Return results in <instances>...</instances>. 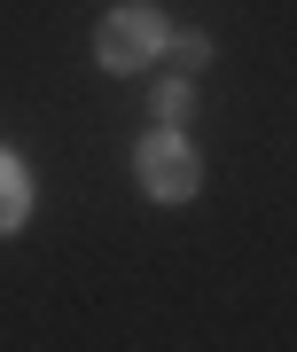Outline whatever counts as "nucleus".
Instances as JSON below:
<instances>
[{"instance_id": "nucleus-2", "label": "nucleus", "mask_w": 297, "mask_h": 352, "mask_svg": "<svg viewBox=\"0 0 297 352\" xmlns=\"http://www.w3.org/2000/svg\"><path fill=\"white\" fill-rule=\"evenodd\" d=\"M133 164H141V188L157 196V204H188V196L204 188V164H196V149H188L173 126H157V133H148Z\"/></svg>"}, {"instance_id": "nucleus-5", "label": "nucleus", "mask_w": 297, "mask_h": 352, "mask_svg": "<svg viewBox=\"0 0 297 352\" xmlns=\"http://www.w3.org/2000/svg\"><path fill=\"white\" fill-rule=\"evenodd\" d=\"M164 47H173L180 71H204V63H211V39H196V32H164Z\"/></svg>"}, {"instance_id": "nucleus-4", "label": "nucleus", "mask_w": 297, "mask_h": 352, "mask_svg": "<svg viewBox=\"0 0 297 352\" xmlns=\"http://www.w3.org/2000/svg\"><path fill=\"white\" fill-rule=\"evenodd\" d=\"M188 94H196V87H188V71H180V78H164V87L148 94V110H157V126H180V118H188Z\"/></svg>"}, {"instance_id": "nucleus-3", "label": "nucleus", "mask_w": 297, "mask_h": 352, "mask_svg": "<svg viewBox=\"0 0 297 352\" xmlns=\"http://www.w3.org/2000/svg\"><path fill=\"white\" fill-rule=\"evenodd\" d=\"M24 212H32V173L0 149V235H16V227H24Z\"/></svg>"}, {"instance_id": "nucleus-1", "label": "nucleus", "mask_w": 297, "mask_h": 352, "mask_svg": "<svg viewBox=\"0 0 297 352\" xmlns=\"http://www.w3.org/2000/svg\"><path fill=\"white\" fill-rule=\"evenodd\" d=\"M164 16L148 8V0H118L110 16H102V32H94V55H102V71H141L148 55H164Z\"/></svg>"}]
</instances>
